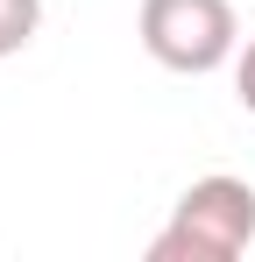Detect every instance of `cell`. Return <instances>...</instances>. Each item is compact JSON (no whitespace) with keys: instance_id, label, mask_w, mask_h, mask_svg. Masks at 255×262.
<instances>
[{"instance_id":"cell-1","label":"cell","mask_w":255,"mask_h":262,"mask_svg":"<svg viewBox=\"0 0 255 262\" xmlns=\"http://www.w3.org/2000/svg\"><path fill=\"white\" fill-rule=\"evenodd\" d=\"M248 241H255V184L213 170L177 191L163 234L149 241V262H234Z\"/></svg>"},{"instance_id":"cell-2","label":"cell","mask_w":255,"mask_h":262,"mask_svg":"<svg viewBox=\"0 0 255 262\" xmlns=\"http://www.w3.org/2000/svg\"><path fill=\"white\" fill-rule=\"evenodd\" d=\"M135 36H142V50H149L163 71L206 78L220 64H234L241 21H234V0H142Z\"/></svg>"},{"instance_id":"cell-3","label":"cell","mask_w":255,"mask_h":262,"mask_svg":"<svg viewBox=\"0 0 255 262\" xmlns=\"http://www.w3.org/2000/svg\"><path fill=\"white\" fill-rule=\"evenodd\" d=\"M36 29H42V0H0V57L29 50Z\"/></svg>"},{"instance_id":"cell-4","label":"cell","mask_w":255,"mask_h":262,"mask_svg":"<svg viewBox=\"0 0 255 262\" xmlns=\"http://www.w3.org/2000/svg\"><path fill=\"white\" fill-rule=\"evenodd\" d=\"M234 99H241V106L255 114V36L234 50Z\"/></svg>"}]
</instances>
